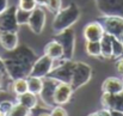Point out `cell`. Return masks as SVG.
<instances>
[{"label":"cell","mask_w":123,"mask_h":116,"mask_svg":"<svg viewBox=\"0 0 123 116\" xmlns=\"http://www.w3.org/2000/svg\"><path fill=\"white\" fill-rule=\"evenodd\" d=\"M2 60L7 76L11 80H14L18 78L29 77L32 65L37 60V56L30 47L25 44H18L16 49L7 52V55L2 58Z\"/></svg>","instance_id":"1"},{"label":"cell","mask_w":123,"mask_h":116,"mask_svg":"<svg viewBox=\"0 0 123 116\" xmlns=\"http://www.w3.org/2000/svg\"><path fill=\"white\" fill-rule=\"evenodd\" d=\"M80 18V8L77 4L71 2L66 7H62L57 13L54 14L53 19V31L59 34L68 28H72Z\"/></svg>","instance_id":"2"},{"label":"cell","mask_w":123,"mask_h":116,"mask_svg":"<svg viewBox=\"0 0 123 116\" xmlns=\"http://www.w3.org/2000/svg\"><path fill=\"white\" fill-rule=\"evenodd\" d=\"M92 77V68L81 61H74V67H73V74H72V80H71V86L73 91L79 90L85 84L90 81Z\"/></svg>","instance_id":"3"},{"label":"cell","mask_w":123,"mask_h":116,"mask_svg":"<svg viewBox=\"0 0 123 116\" xmlns=\"http://www.w3.org/2000/svg\"><path fill=\"white\" fill-rule=\"evenodd\" d=\"M105 34H109L123 42V17L120 16H103L97 19Z\"/></svg>","instance_id":"4"},{"label":"cell","mask_w":123,"mask_h":116,"mask_svg":"<svg viewBox=\"0 0 123 116\" xmlns=\"http://www.w3.org/2000/svg\"><path fill=\"white\" fill-rule=\"evenodd\" d=\"M55 35V39L59 41L63 48V59L72 60L75 50V31L72 28H68Z\"/></svg>","instance_id":"5"},{"label":"cell","mask_w":123,"mask_h":116,"mask_svg":"<svg viewBox=\"0 0 123 116\" xmlns=\"http://www.w3.org/2000/svg\"><path fill=\"white\" fill-rule=\"evenodd\" d=\"M54 67H55V60L44 54L40 58H37V60L34 62L29 76L44 78L54 70Z\"/></svg>","instance_id":"6"},{"label":"cell","mask_w":123,"mask_h":116,"mask_svg":"<svg viewBox=\"0 0 123 116\" xmlns=\"http://www.w3.org/2000/svg\"><path fill=\"white\" fill-rule=\"evenodd\" d=\"M17 6H8L0 12V31H14L18 32L19 25L16 19Z\"/></svg>","instance_id":"7"},{"label":"cell","mask_w":123,"mask_h":116,"mask_svg":"<svg viewBox=\"0 0 123 116\" xmlns=\"http://www.w3.org/2000/svg\"><path fill=\"white\" fill-rule=\"evenodd\" d=\"M59 84V80L51 77H44L43 78V87H42L41 93L38 95L41 101L43 102L44 105H47L48 108H53L55 107L54 103V91L56 85Z\"/></svg>","instance_id":"8"},{"label":"cell","mask_w":123,"mask_h":116,"mask_svg":"<svg viewBox=\"0 0 123 116\" xmlns=\"http://www.w3.org/2000/svg\"><path fill=\"white\" fill-rule=\"evenodd\" d=\"M45 22H47V14H45L44 8L42 6H36L30 13L28 26L30 28V30L34 34L40 35V34H42V31L44 29Z\"/></svg>","instance_id":"9"},{"label":"cell","mask_w":123,"mask_h":116,"mask_svg":"<svg viewBox=\"0 0 123 116\" xmlns=\"http://www.w3.org/2000/svg\"><path fill=\"white\" fill-rule=\"evenodd\" d=\"M103 16L123 17V0H94Z\"/></svg>","instance_id":"10"},{"label":"cell","mask_w":123,"mask_h":116,"mask_svg":"<svg viewBox=\"0 0 123 116\" xmlns=\"http://www.w3.org/2000/svg\"><path fill=\"white\" fill-rule=\"evenodd\" d=\"M73 89L69 84L59 81V84L55 87L54 91V103L55 105H65L66 103L69 102L72 95H73Z\"/></svg>","instance_id":"11"},{"label":"cell","mask_w":123,"mask_h":116,"mask_svg":"<svg viewBox=\"0 0 123 116\" xmlns=\"http://www.w3.org/2000/svg\"><path fill=\"white\" fill-rule=\"evenodd\" d=\"M100 102H102L103 108H105V109L123 113V91L117 93V95L103 93Z\"/></svg>","instance_id":"12"},{"label":"cell","mask_w":123,"mask_h":116,"mask_svg":"<svg viewBox=\"0 0 123 116\" xmlns=\"http://www.w3.org/2000/svg\"><path fill=\"white\" fill-rule=\"evenodd\" d=\"M104 34H105L104 29H103L102 24L98 20L88 23L84 28V31H82L84 39L86 41H97V42H99Z\"/></svg>","instance_id":"13"},{"label":"cell","mask_w":123,"mask_h":116,"mask_svg":"<svg viewBox=\"0 0 123 116\" xmlns=\"http://www.w3.org/2000/svg\"><path fill=\"white\" fill-rule=\"evenodd\" d=\"M102 91L103 93H111L117 95L123 91V79L117 77L106 78L102 84Z\"/></svg>","instance_id":"14"},{"label":"cell","mask_w":123,"mask_h":116,"mask_svg":"<svg viewBox=\"0 0 123 116\" xmlns=\"http://www.w3.org/2000/svg\"><path fill=\"white\" fill-rule=\"evenodd\" d=\"M19 44L18 32L14 31H0V45L6 50L11 52L16 49Z\"/></svg>","instance_id":"15"},{"label":"cell","mask_w":123,"mask_h":116,"mask_svg":"<svg viewBox=\"0 0 123 116\" xmlns=\"http://www.w3.org/2000/svg\"><path fill=\"white\" fill-rule=\"evenodd\" d=\"M44 54L50 56L54 60H62L63 59V48L59 41L53 39L48 42L44 47Z\"/></svg>","instance_id":"16"},{"label":"cell","mask_w":123,"mask_h":116,"mask_svg":"<svg viewBox=\"0 0 123 116\" xmlns=\"http://www.w3.org/2000/svg\"><path fill=\"white\" fill-rule=\"evenodd\" d=\"M16 102L22 104L23 107H25L29 110H34L38 107V96L28 91L23 95L16 96Z\"/></svg>","instance_id":"17"},{"label":"cell","mask_w":123,"mask_h":116,"mask_svg":"<svg viewBox=\"0 0 123 116\" xmlns=\"http://www.w3.org/2000/svg\"><path fill=\"white\" fill-rule=\"evenodd\" d=\"M100 43V58L111 59L112 58V36L109 34H104Z\"/></svg>","instance_id":"18"},{"label":"cell","mask_w":123,"mask_h":116,"mask_svg":"<svg viewBox=\"0 0 123 116\" xmlns=\"http://www.w3.org/2000/svg\"><path fill=\"white\" fill-rule=\"evenodd\" d=\"M26 81H28V91L38 96L41 93L42 87H43V78L29 76L26 78Z\"/></svg>","instance_id":"19"},{"label":"cell","mask_w":123,"mask_h":116,"mask_svg":"<svg viewBox=\"0 0 123 116\" xmlns=\"http://www.w3.org/2000/svg\"><path fill=\"white\" fill-rule=\"evenodd\" d=\"M11 90L16 96L23 95L25 92H28V81L26 78H18L12 80L11 83Z\"/></svg>","instance_id":"20"},{"label":"cell","mask_w":123,"mask_h":116,"mask_svg":"<svg viewBox=\"0 0 123 116\" xmlns=\"http://www.w3.org/2000/svg\"><path fill=\"white\" fill-rule=\"evenodd\" d=\"M85 50L90 56L100 58V43L97 41H86Z\"/></svg>","instance_id":"21"},{"label":"cell","mask_w":123,"mask_h":116,"mask_svg":"<svg viewBox=\"0 0 123 116\" xmlns=\"http://www.w3.org/2000/svg\"><path fill=\"white\" fill-rule=\"evenodd\" d=\"M4 116H30V110L16 102L10 111H7Z\"/></svg>","instance_id":"22"},{"label":"cell","mask_w":123,"mask_h":116,"mask_svg":"<svg viewBox=\"0 0 123 116\" xmlns=\"http://www.w3.org/2000/svg\"><path fill=\"white\" fill-rule=\"evenodd\" d=\"M30 13L29 11H25V10H22L17 6V11H16V19H17V23L18 25H25L28 24L29 22V18H30Z\"/></svg>","instance_id":"23"},{"label":"cell","mask_w":123,"mask_h":116,"mask_svg":"<svg viewBox=\"0 0 123 116\" xmlns=\"http://www.w3.org/2000/svg\"><path fill=\"white\" fill-rule=\"evenodd\" d=\"M123 52V42L112 36V58L114 60L121 58Z\"/></svg>","instance_id":"24"},{"label":"cell","mask_w":123,"mask_h":116,"mask_svg":"<svg viewBox=\"0 0 123 116\" xmlns=\"http://www.w3.org/2000/svg\"><path fill=\"white\" fill-rule=\"evenodd\" d=\"M45 7L53 14H55L62 8V0H48V4H47Z\"/></svg>","instance_id":"25"},{"label":"cell","mask_w":123,"mask_h":116,"mask_svg":"<svg viewBox=\"0 0 123 116\" xmlns=\"http://www.w3.org/2000/svg\"><path fill=\"white\" fill-rule=\"evenodd\" d=\"M36 6H37L36 0H19V2H18V7L19 8L29 11V12H31Z\"/></svg>","instance_id":"26"},{"label":"cell","mask_w":123,"mask_h":116,"mask_svg":"<svg viewBox=\"0 0 123 116\" xmlns=\"http://www.w3.org/2000/svg\"><path fill=\"white\" fill-rule=\"evenodd\" d=\"M49 115L50 116H68V113H67V110L62 105H55V107H53L50 109Z\"/></svg>","instance_id":"27"},{"label":"cell","mask_w":123,"mask_h":116,"mask_svg":"<svg viewBox=\"0 0 123 116\" xmlns=\"http://www.w3.org/2000/svg\"><path fill=\"white\" fill-rule=\"evenodd\" d=\"M13 102L12 101H2V102H0V111L5 115L7 111H10V109L13 107Z\"/></svg>","instance_id":"28"},{"label":"cell","mask_w":123,"mask_h":116,"mask_svg":"<svg viewBox=\"0 0 123 116\" xmlns=\"http://www.w3.org/2000/svg\"><path fill=\"white\" fill-rule=\"evenodd\" d=\"M115 68H116V72L121 76V78L123 79V58H118L115 60Z\"/></svg>","instance_id":"29"},{"label":"cell","mask_w":123,"mask_h":116,"mask_svg":"<svg viewBox=\"0 0 123 116\" xmlns=\"http://www.w3.org/2000/svg\"><path fill=\"white\" fill-rule=\"evenodd\" d=\"M7 79H10V77L7 76V73L0 71V91L5 87V85L7 84ZM11 80V79H10Z\"/></svg>","instance_id":"30"},{"label":"cell","mask_w":123,"mask_h":116,"mask_svg":"<svg viewBox=\"0 0 123 116\" xmlns=\"http://www.w3.org/2000/svg\"><path fill=\"white\" fill-rule=\"evenodd\" d=\"M96 113L98 114V116H111V111L109 109H105V108H103V109H100Z\"/></svg>","instance_id":"31"},{"label":"cell","mask_w":123,"mask_h":116,"mask_svg":"<svg viewBox=\"0 0 123 116\" xmlns=\"http://www.w3.org/2000/svg\"><path fill=\"white\" fill-rule=\"evenodd\" d=\"M8 7V0H0V12Z\"/></svg>","instance_id":"32"},{"label":"cell","mask_w":123,"mask_h":116,"mask_svg":"<svg viewBox=\"0 0 123 116\" xmlns=\"http://www.w3.org/2000/svg\"><path fill=\"white\" fill-rule=\"evenodd\" d=\"M36 4H37V6L45 7V6H47V4H48V0H36Z\"/></svg>","instance_id":"33"},{"label":"cell","mask_w":123,"mask_h":116,"mask_svg":"<svg viewBox=\"0 0 123 116\" xmlns=\"http://www.w3.org/2000/svg\"><path fill=\"white\" fill-rule=\"evenodd\" d=\"M0 71H2V72L7 73V72H6V68H5V65H4V60H2V58H1V56H0Z\"/></svg>","instance_id":"34"},{"label":"cell","mask_w":123,"mask_h":116,"mask_svg":"<svg viewBox=\"0 0 123 116\" xmlns=\"http://www.w3.org/2000/svg\"><path fill=\"white\" fill-rule=\"evenodd\" d=\"M111 111V116H123V113L121 111H116V110H110Z\"/></svg>","instance_id":"35"},{"label":"cell","mask_w":123,"mask_h":116,"mask_svg":"<svg viewBox=\"0 0 123 116\" xmlns=\"http://www.w3.org/2000/svg\"><path fill=\"white\" fill-rule=\"evenodd\" d=\"M36 116H50V115H49V113H45V111H41L40 114H37Z\"/></svg>","instance_id":"36"},{"label":"cell","mask_w":123,"mask_h":116,"mask_svg":"<svg viewBox=\"0 0 123 116\" xmlns=\"http://www.w3.org/2000/svg\"><path fill=\"white\" fill-rule=\"evenodd\" d=\"M88 116H98V114L97 113H93V114H90Z\"/></svg>","instance_id":"37"},{"label":"cell","mask_w":123,"mask_h":116,"mask_svg":"<svg viewBox=\"0 0 123 116\" xmlns=\"http://www.w3.org/2000/svg\"><path fill=\"white\" fill-rule=\"evenodd\" d=\"M0 116H4V114H2V113H1V111H0Z\"/></svg>","instance_id":"38"},{"label":"cell","mask_w":123,"mask_h":116,"mask_svg":"<svg viewBox=\"0 0 123 116\" xmlns=\"http://www.w3.org/2000/svg\"><path fill=\"white\" fill-rule=\"evenodd\" d=\"M121 56H122V58H123V52H122V55H121Z\"/></svg>","instance_id":"39"}]
</instances>
